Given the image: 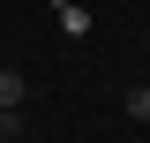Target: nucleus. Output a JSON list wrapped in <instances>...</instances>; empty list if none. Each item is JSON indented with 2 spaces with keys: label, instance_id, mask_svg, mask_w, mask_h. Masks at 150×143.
<instances>
[{
  "label": "nucleus",
  "instance_id": "1",
  "mask_svg": "<svg viewBox=\"0 0 150 143\" xmlns=\"http://www.w3.org/2000/svg\"><path fill=\"white\" fill-rule=\"evenodd\" d=\"M0 106H23V75L15 68H0Z\"/></svg>",
  "mask_w": 150,
  "mask_h": 143
},
{
  "label": "nucleus",
  "instance_id": "2",
  "mask_svg": "<svg viewBox=\"0 0 150 143\" xmlns=\"http://www.w3.org/2000/svg\"><path fill=\"white\" fill-rule=\"evenodd\" d=\"M120 106H128L135 121H150V90H128V98H120Z\"/></svg>",
  "mask_w": 150,
  "mask_h": 143
}]
</instances>
